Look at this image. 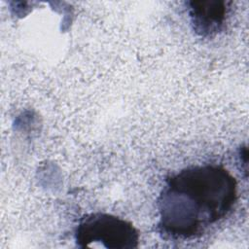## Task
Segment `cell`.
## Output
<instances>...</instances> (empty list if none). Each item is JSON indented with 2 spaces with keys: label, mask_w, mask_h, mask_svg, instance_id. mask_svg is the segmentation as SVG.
I'll return each instance as SVG.
<instances>
[{
  "label": "cell",
  "mask_w": 249,
  "mask_h": 249,
  "mask_svg": "<svg viewBox=\"0 0 249 249\" xmlns=\"http://www.w3.org/2000/svg\"><path fill=\"white\" fill-rule=\"evenodd\" d=\"M75 241L82 248L130 249L138 246L139 233L130 222L123 218L92 212L80 219L75 229Z\"/></svg>",
  "instance_id": "cell-2"
},
{
  "label": "cell",
  "mask_w": 249,
  "mask_h": 249,
  "mask_svg": "<svg viewBox=\"0 0 249 249\" xmlns=\"http://www.w3.org/2000/svg\"><path fill=\"white\" fill-rule=\"evenodd\" d=\"M188 4L193 28L198 35L207 37L221 31L230 11L231 2L198 0Z\"/></svg>",
  "instance_id": "cell-3"
},
{
  "label": "cell",
  "mask_w": 249,
  "mask_h": 249,
  "mask_svg": "<svg viewBox=\"0 0 249 249\" xmlns=\"http://www.w3.org/2000/svg\"><path fill=\"white\" fill-rule=\"evenodd\" d=\"M237 200V182L225 167L203 164L168 176L158 197V229L165 236L202 235L223 220Z\"/></svg>",
  "instance_id": "cell-1"
}]
</instances>
